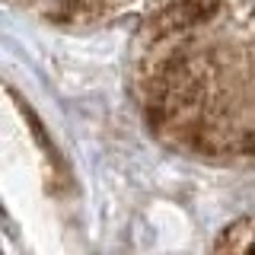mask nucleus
Masks as SVG:
<instances>
[{
    "label": "nucleus",
    "mask_w": 255,
    "mask_h": 255,
    "mask_svg": "<svg viewBox=\"0 0 255 255\" xmlns=\"http://www.w3.org/2000/svg\"><path fill=\"white\" fill-rule=\"evenodd\" d=\"M217 10H220V0H175V3H169L166 10H159L153 16L150 32L156 38L179 35V32H188V29L207 22Z\"/></svg>",
    "instance_id": "1"
},
{
    "label": "nucleus",
    "mask_w": 255,
    "mask_h": 255,
    "mask_svg": "<svg viewBox=\"0 0 255 255\" xmlns=\"http://www.w3.org/2000/svg\"><path fill=\"white\" fill-rule=\"evenodd\" d=\"M249 255H255V236H252V243H249Z\"/></svg>",
    "instance_id": "2"
}]
</instances>
